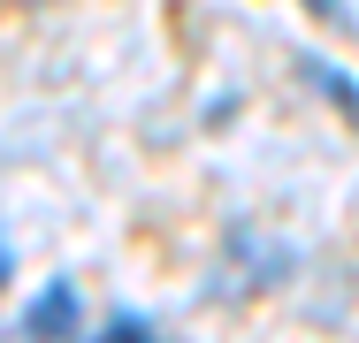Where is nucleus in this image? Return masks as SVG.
I'll use <instances>...</instances> for the list:
<instances>
[{
  "label": "nucleus",
  "mask_w": 359,
  "mask_h": 343,
  "mask_svg": "<svg viewBox=\"0 0 359 343\" xmlns=\"http://www.w3.org/2000/svg\"><path fill=\"white\" fill-rule=\"evenodd\" d=\"M76 321H84V298H76L69 274H62V282H46V290L15 313V328H23V336H76Z\"/></svg>",
  "instance_id": "obj_1"
},
{
  "label": "nucleus",
  "mask_w": 359,
  "mask_h": 343,
  "mask_svg": "<svg viewBox=\"0 0 359 343\" xmlns=\"http://www.w3.org/2000/svg\"><path fill=\"white\" fill-rule=\"evenodd\" d=\"M298 76H306V84H321V92L337 99V115H344V122L359 130V84H352V76H344L337 62H321V54H298Z\"/></svg>",
  "instance_id": "obj_2"
},
{
  "label": "nucleus",
  "mask_w": 359,
  "mask_h": 343,
  "mask_svg": "<svg viewBox=\"0 0 359 343\" xmlns=\"http://www.w3.org/2000/svg\"><path fill=\"white\" fill-rule=\"evenodd\" d=\"M306 15H321L329 31H344V38H359V15H352V0H306Z\"/></svg>",
  "instance_id": "obj_3"
},
{
  "label": "nucleus",
  "mask_w": 359,
  "mask_h": 343,
  "mask_svg": "<svg viewBox=\"0 0 359 343\" xmlns=\"http://www.w3.org/2000/svg\"><path fill=\"white\" fill-rule=\"evenodd\" d=\"M100 336H107V343H145V336H153V321H145V313H107Z\"/></svg>",
  "instance_id": "obj_4"
},
{
  "label": "nucleus",
  "mask_w": 359,
  "mask_h": 343,
  "mask_svg": "<svg viewBox=\"0 0 359 343\" xmlns=\"http://www.w3.org/2000/svg\"><path fill=\"white\" fill-rule=\"evenodd\" d=\"M8 274H15V252H8V237H0V290H8Z\"/></svg>",
  "instance_id": "obj_5"
}]
</instances>
